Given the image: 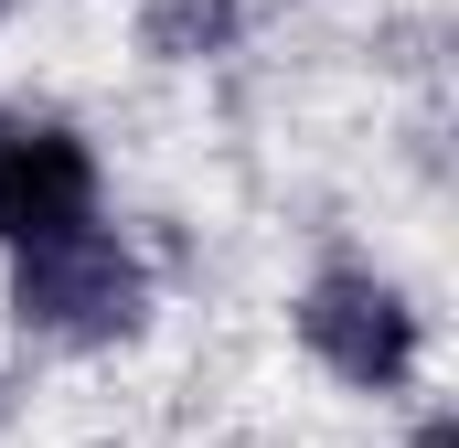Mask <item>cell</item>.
I'll return each instance as SVG.
<instances>
[{
	"label": "cell",
	"mask_w": 459,
	"mask_h": 448,
	"mask_svg": "<svg viewBox=\"0 0 459 448\" xmlns=\"http://www.w3.org/2000/svg\"><path fill=\"white\" fill-rule=\"evenodd\" d=\"M11 11H22V0H0V22H11Z\"/></svg>",
	"instance_id": "obj_6"
},
{
	"label": "cell",
	"mask_w": 459,
	"mask_h": 448,
	"mask_svg": "<svg viewBox=\"0 0 459 448\" xmlns=\"http://www.w3.org/2000/svg\"><path fill=\"white\" fill-rule=\"evenodd\" d=\"M0 310L32 352H65V363H97V352H128L160 321V267L150 246L117 214L75 224L54 246H11L0 256Z\"/></svg>",
	"instance_id": "obj_1"
},
{
	"label": "cell",
	"mask_w": 459,
	"mask_h": 448,
	"mask_svg": "<svg viewBox=\"0 0 459 448\" xmlns=\"http://www.w3.org/2000/svg\"><path fill=\"white\" fill-rule=\"evenodd\" d=\"M246 32H256V0H128V43L160 75H214L246 54Z\"/></svg>",
	"instance_id": "obj_4"
},
{
	"label": "cell",
	"mask_w": 459,
	"mask_h": 448,
	"mask_svg": "<svg viewBox=\"0 0 459 448\" xmlns=\"http://www.w3.org/2000/svg\"><path fill=\"white\" fill-rule=\"evenodd\" d=\"M395 448H459V427H449V417H438V406H428V417H417V427H406V438H395Z\"/></svg>",
	"instance_id": "obj_5"
},
{
	"label": "cell",
	"mask_w": 459,
	"mask_h": 448,
	"mask_svg": "<svg viewBox=\"0 0 459 448\" xmlns=\"http://www.w3.org/2000/svg\"><path fill=\"white\" fill-rule=\"evenodd\" d=\"M97 214H108L97 139L54 108H11L0 97V256L11 246H54V235H75Z\"/></svg>",
	"instance_id": "obj_3"
},
{
	"label": "cell",
	"mask_w": 459,
	"mask_h": 448,
	"mask_svg": "<svg viewBox=\"0 0 459 448\" xmlns=\"http://www.w3.org/2000/svg\"><path fill=\"white\" fill-rule=\"evenodd\" d=\"M289 341L310 352L321 384H342L363 406H406L428 384V299L374 256H321L289 289Z\"/></svg>",
	"instance_id": "obj_2"
}]
</instances>
